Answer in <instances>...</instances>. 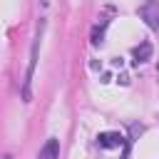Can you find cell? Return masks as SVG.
<instances>
[{
	"instance_id": "6da1fadb",
	"label": "cell",
	"mask_w": 159,
	"mask_h": 159,
	"mask_svg": "<svg viewBox=\"0 0 159 159\" xmlns=\"http://www.w3.org/2000/svg\"><path fill=\"white\" fill-rule=\"evenodd\" d=\"M40 37H42V22H40V30H37V37L32 42V52H30V67H27V75H25V84H22V99L30 102V82H32V75H35V65H37V50H40Z\"/></svg>"
},
{
	"instance_id": "7a4b0ae2",
	"label": "cell",
	"mask_w": 159,
	"mask_h": 159,
	"mask_svg": "<svg viewBox=\"0 0 159 159\" xmlns=\"http://www.w3.org/2000/svg\"><path fill=\"white\" fill-rule=\"evenodd\" d=\"M97 147L99 149H114V147H129V139L119 132H99L97 134Z\"/></svg>"
},
{
	"instance_id": "3957f363",
	"label": "cell",
	"mask_w": 159,
	"mask_h": 159,
	"mask_svg": "<svg viewBox=\"0 0 159 159\" xmlns=\"http://www.w3.org/2000/svg\"><path fill=\"white\" fill-rule=\"evenodd\" d=\"M139 17H142L152 30L159 32V0H147V2L139 7Z\"/></svg>"
},
{
	"instance_id": "277c9868",
	"label": "cell",
	"mask_w": 159,
	"mask_h": 159,
	"mask_svg": "<svg viewBox=\"0 0 159 159\" xmlns=\"http://www.w3.org/2000/svg\"><path fill=\"white\" fill-rule=\"evenodd\" d=\"M37 159H60V139L50 137L42 144V149L37 152Z\"/></svg>"
},
{
	"instance_id": "5b68a950",
	"label": "cell",
	"mask_w": 159,
	"mask_h": 159,
	"mask_svg": "<svg viewBox=\"0 0 159 159\" xmlns=\"http://www.w3.org/2000/svg\"><path fill=\"white\" fill-rule=\"evenodd\" d=\"M152 52H154V50H152V42H142V45L134 47L132 55H134V62L139 65V62H147V60L152 57Z\"/></svg>"
},
{
	"instance_id": "8992f818",
	"label": "cell",
	"mask_w": 159,
	"mask_h": 159,
	"mask_svg": "<svg viewBox=\"0 0 159 159\" xmlns=\"http://www.w3.org/2000/svg\"><path fill=\"white\" fill-rule=\"evenodd\" d=\"M104 27H107V20H104L102 27H94V30H92V45H99V42H102V37H104Z\"/></svg>"
},
{
	"instance_id": "52a82bcc",
	"label": "cell",
	"mask_w": 159,
	"mask_h": 159,
	"mask_svg": "<svg viewBox=\"0 0 159 159\" xmlns=\"http://www.w3.org/2000/svg\"><path fill=\"white\" fill-rule=\"evenodd\" d=\"M40 5H42V7H47V5H50V0H40Z\"/></svg>"
}]
</instances>
